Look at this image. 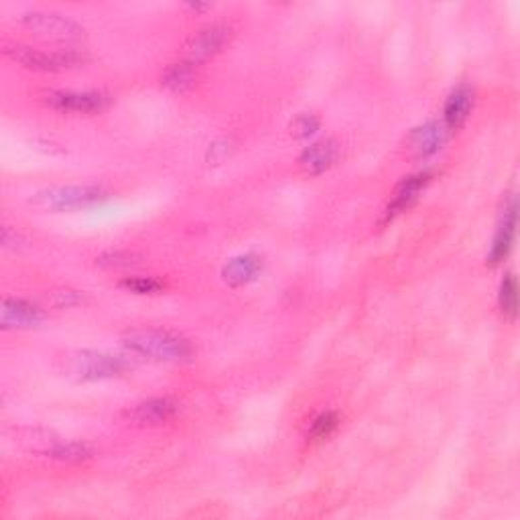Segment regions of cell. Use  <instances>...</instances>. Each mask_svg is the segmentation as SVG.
Here are the masks:
<instances>
[{
  "label": "cell",
  "mask_w": 520,
  "mask_h": 520,
  "mask_svg": "<svg viewBox=\"0 0 520 520\" xmlns=\"http://www.w3.org/2000/svg\"><path fill=\"white\" fill-rule=\"evenodd\" d=\"M122 343L132 351V354L157 360V362L179 364V362H189V360L194 358V346H191L189 340H186L179 333L155 330V327L132 330L129 333H124Z\"/></svg>",
  "instance_id": "cell-1"
},
{
  "label": "cell",
  "mask_w": 520,
  "mask_h": 520,
  "mask_svg": "<svg viewBox=\"0 0 520 520\" xmlns=\"http://www.w3.org/2000/svg\"><path fill=\"white\" fill-rule=\"evenodd\" d=\"M62 374L78 382H96L122 376L130 368V362L122 356L104 354V351H72L60 358Z\"/></svg>",
  "instance_id": "cell-2"
},
{
  "label": "cell",
  "mask_w": 520,
  "mask_h": 520,
  "mask_svg": "<svg viewBox=\"0 0 520 520\" xmlns=\"http://www.w3.org/2000/svg\"><path fill=\"white\" fill-rule=\"evenodd\" d=\"M111 197V191L102 186H63L37 191L29 204L41 212H73L90 207Z\"/></svg>",
  "instance_id": "cell-3"
},
{
  "label": "cell",
  "mask_w": 520,
  "mask_h": 520,
  "mask_svg": "<svg viewBox=\"0 0 520 520\" xmlns=\"http://www.w3.org/2000/svg\"><path fill=\"white\" fill-rule=\"evenodd\" d=\"M5 55L33 72H63V70H72V67L86 63L88 60V57L82 52H78V49H55V52H41V49L23 45V43L5 45Z\"/></svg>",
  "instance_id": "cell-4"
},
{
  "label": "cell",
  "mask_w": 520,
  "mask_h": 520,
  "mask_svg": "<svg viewBox=\"0 0 520 520\" xmlns=\"http://www.w3.org/2000/svg\"><path fill=\"white\" fill-rule=\"evenodd\" d=\"M21 23L35 35L55 41V43H80L86 37L82 24L72 21L70 16L52 11H33L21 16Z\"/></svg>",
  "instance_id": "cell-5"
},
{
  "label": "cell",
  "mask_w": 520,
  "mask_h": 520,
  "mask_svg": "<svg viewBox=\"0 0 520 520\" xmlns=\"http://www.w3.org/2000/svg\"><path fill=\"white\" fill-rule=\"evenodd\" d=\"M45 104L57 112L94 114L108 108L111 98L104 91H49Z\"/></svg>",
  "instance_id": "cell-6"
},
{
  "label": "cell",
  "mask_w": 520,
  "mask_h": 520,
  "mask_svg": "<svg viewBox=\"0 0 520 520\" xmlns=\"http://www.w3.org/2000/svg\"><path fill=\"white\" fill-rule=\"evenodd\" d=\"M230 41V29L226 24H207L201 31H197L188 43V62L191 63H204L212 60L216 53H220Z\"/></svg>",
  "instance_id": "cell-7"
},
{
  "label": "cell",
  "mask_w": 520,
  "mask_h": 520,
  "mask_svg": "<svg viewBox=\"0 0 520 520\" xmlns=\"http://www.w3.org/2000/svg\"><path fill=\"white\" fill-rule=\"evenodd\" d=\"M429 183H431L429 171L409 175V178L402 179L397 186V189H394V197L390 199L387 212H384V222H390L399 214L407 212V209L419 199V196L423 194V189L429 186Z\"/></svg>",
  "instance_id": "cell-8"
},
{
  "label": "cell",
  "mask_w": 520,
  "mask_h": 520,
  "mask_svg": "<svg viewBox=\"0 0 520 520\" xmlns=\"http://www.w3.org/2000/svg\"><path fill=\"white\" fill-rule=\"evenodd\" d=\"M179 405L169 397L149 399L134 407L129 413V421L137 427H159L178 415Z\"/></svg>",
  "instance_id": "cell-9"
},
{
  "label": "cell",
  "mask_w": 520,
  "mask_h": 520,
  "mask_svg": "<svg viewBox=\"0 0 520 520\" xmlns=\"http://www.w3.org/2000/svg\"><path fill=\"white\" fill-rule=\"evenodd\" d=\"M45 320L43 309L29 303L23 299H5L0 309V325L3 330H24V327H35Z\"/></svg>",
  "instance_id": "cell-10"
},
{
  "label": "cell",
  "mask_w": 520,
  "mask_h": 520,
  "mask_svg": "<svg viewBox=\"0 0 520 520\" xmlns=\"http://www.w3.org/2000/svg\"><path fill=\"white\" fill-rule=\"evenodd\" d=\"M340 157V145L332 139L317 140L309 145L299 157V167L309 175H320L335 165Z\"/></svg>",
  "instance_id": "cell-11"
},
{
  "label": "cell",
  "mask_w": 520,
  "mask_h": 520,
  "mask_svg": "<svg viewBox=\"0 0 520 520\" xmlns=\"http://www.w3.org/2000/svg\"><path fill=\"white\" fill-rule=\"evenodd\" d=\"M516 238V199H510L508 207L505 209V217H502V224L494 236V242L488 253V265H500L502 260L508 256L510 250H513Z\"/></svg>",
  "instance_id": "cell-12"
},
{
  "label": "cell",
  "mask_w": 520,
  "mask_h": 520,
  "mask_svg": "<svg viewBox=\"0 0 520 520\" xmlns=\"http://www.w3.org/2000/svg\"><path fill=\"white\" fill-rule=\"evenodd\" d=\"M449 137V129L441 122H427L421 129H417L410 134V149L415 150L419 157H433L439 153L441 147L446 145Z\"/></svg>",
  "instance_id": "cell-13"
},
{
  "label": "cell",
  "mask_w": 520,
  "mask_h": 520,
  "mask_svg": "<svg viewBox=\"0 0 520 520\" xmlns=\"http://www.w3.org/2000/svg\"><path fill=\"white\" fill-rule=\"evenodd\" d=\"M472 111L474 90L467 86H459L451 91L449 98L446 100V106H443V124H446L449 130H456L469 119Z\"/></svg>",
  "instance_id": "cell-14"
},
{
  "label": "cell",
  "mask_w": 520,
  "mask_h": 520,
  "mask_svg": "<svg viewBox=\"0 0 520 520\" xmlns=\"http://www.w3.org/2000/svg\"><path fill=\"white\" fill-rule=\"evenodd\" d=\"M263 273V258L258 255H242L232 258L228 265L222 268V279L230 287H242V284L253 283L256 276Z\"/></svg>",
  "instance_id": "cell-15"
},
{
  "label": "cell",
  "mask_w": 520,
  "mask_h": 520,
  "mask_svg": "<svg viewBox=\"0 0 520 520\" xmlns=\"http://www.w3.org/2000/svg\"><path fill=\"white\" fill-rule=\"evenodd\" d=\"M196 82H197V65L188 60L171 63L163 73V86H167L171 91H178V94H183V91L194 88Z\"/></svg>",
  "instance_id": "cell-16"
},
{
  "label": "cell",
  "mask_w": 520,
  "mask_h": 520,
  "mask_svg": "<svg viewBox=\"0 0 520 520\" xmlns=\"http://www.w3.org/2000/svg\"><path fill=\"white\" fill-rule=\"evenodd\" d=\"M94 448L90 443L83 441H70V443H62L57 441L52 449H47L43 456L57 459V461H65V464H82V461H88L94 457Z\"/></svg>",
  "instance_id": "cell-17"
},
{
  "label": "cell",
  "mask_w": 520,
  "mask_h": 520,
  "mask_svg": "<svg viewBox=\"0 0 520 520\" xmlns=\"http://www.w3.org/2000/svg\"><path fill=\"white\" fill-rule=\"evenodd\" d=\"M498 303L502 307V312H505L506 315H510V317L516 315V309H518V287H516L515 274H506L505 279H502Z\"/></svg>",
  "instance_id": "cell-18"
},
{
  "label": "cell",
  "mask_w": 520,
  "mask_h": 520,
  "mask_svg": "<svg viewBox=\"0 0 520 520\" xmlns=\"http://www.w3.org/2000/svg\"><path fill=\"white\" fill-rule=\"evenodd\" d=\"M120 287L137 293V295H157L165 289V284L153 276H127V279H122Z\"/></svg>",
  "instance_id": "cell-19"
},
{
  "label": "cell",
  "mask_w": 520,
  "mask_h": 520,
  "mask_svg": "<svg viewBox=\"0 0 520 520\" xmlns=\"http://www.w3.org/2000/svg\"><path fill=\"white\" fill-rule=\"evenodd\" d=\"M338 425H340V417L332 413V410H327V413H322L320 417L313 419L312 427H309L307 438H312L313 441L330 438V435L338 429Z\"/></svg>",
  "instance_id": "cell-20"
},
{
  "label": "cell",
  "mask_w": 520,
  "mask_h": 520,
  "mask_svg": "<svg viewBox=\"0 0 520 520\" xmlns=\"http://www.w3.org/2000/svg\"><path fill=\"white\" fill-rule=\"evenodd\" d=\"M49 301L52 305L57 309H70V307H78L83 303V295L80 291L73 289H57L49 293Z\"/></svg>",
  "instance_id": "cell-21"
},
{
  "label": "cell",
  "mask_w": 520,
  "mask_h": 520,
  "mask_svg": "<svg viewBox=\"0 0 520 520\" xmlns=\"http://www.w3.org/2000/svg\"><path fill=\"white\" fill-rule=\"evenodd\" d=\"M317 130H320V120H317L313 114H301L297 116L295 122L291 124V134L295 139H309Z\"/></svg>",
  "instance_id": "cell-22"
},
{
  "label": "cell",
  "mask_w": 520,
  "mask_h": 520,
  "mask_svg": "<svg viewBox=\"0 0 520 520\" xmlns=\"http://www.w3.org/2000/svg\"><path fill=\"white\" fill-rule=\"evenodd\" d=\"M21 242V234L13 230L11 226H5L3 228V245L5 246H13V245H19Z\"/></svg>",
  "instance_id": "cell-23"
},
{
  "label": "cell",
  "mask_w": 520,
  "mask_h": 520,
  "mask_svg": "<svg viewBox=\"0 0 520 520\" xmlns=\"http://www.w3.org/2000/svg\"><path fill=\"white\" fill-rule=\"evenodd\" d=\"M212 153L216 155V157L212 159L214 163H220V161H224V157L228 155V149H226V142H216V145H214L212 149H209V155H212Z\"/></svg>",
  "instance_id": "cell-24"
}]
</instances>
